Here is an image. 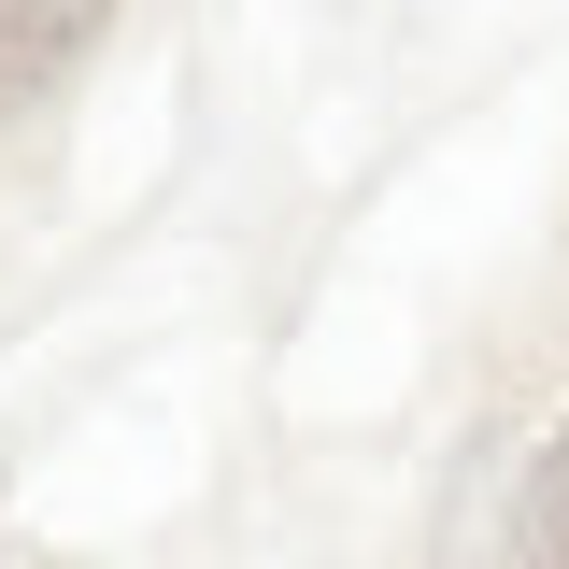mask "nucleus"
I'll return each mask as SVG.
<instances>
[{
	"label": "nucleus",
	"mask_w": 569,
	"mask_h": 569,
	"mask_svg": "<svg viewBox=\"0 0 569 569\" xmlns=\"http://www.w3.org/2000/svg\"><path fill=\"white\" fill-rule=\"evenodd\" d=\"M100 29H114V0H0V114H29Z\"/></svg>",
	"instance_id": "f257e3e1"
},
{
	"label": "nucleus",
	"mask_w": 569,
	"mask_h": 569,
	"mask_svg": "<svg viewBox=\"0 0 569 569\" xmlns=\"http://www.w3.org/2000/svg\"><path fill=\"white\" fill-rule=\"evenodd\" d=\"M512 569H569V427L541 441V470H527V527H512Z\"/></svg>",
	"instance_id": "f03ea898"
}]
</instances>
